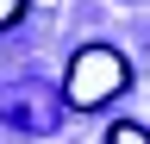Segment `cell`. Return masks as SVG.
<instances>
[{
	"label": "cell",
	"mask_w": 150,
	"mask_h": 144,
	"mask_svg": "<svg viewBox=\"0 0 150 144\" xmlns=\"http://www.w3.org/2000/svg\"><path fill=\"white\" fill-rule=\"evenodd\" d=\"M119 88H131V69L125 57L112 44H88V50H75L69 57V75H63V94L75 113H94V106H106Z\"/></svg>",
	"instance_id": "cell-1"
},
{
	"label": "cell",
	"mask_w": 150,
	"mask_h": 144,
	"mask_svg": "<svg viewBox=\"0 0 150 144\" xmlns=\"http://www.w3.org/2000/svg\"><path fill=\"white\" fill-rule=\"evenodd\" d=\"M106 144H150V132H144V125H112V132H106Z\"/></svg>",
	"instance_id": "cell-2"
},
{
	"label": "cell",
	"mask_w": 150,
	"mask_h": 144,
	"mask_svg": "<svg viewBox=\"0 0 150 144\" xmlns=\"http://www.w3.org/2000/svg\"><path fill=\"white\" fill-rule=\"evenodd\" d=\"M19 13H25V0H0V31H6V25L19 19Z\"/></svg>",
	"instance_id": "cell-3"
}]
</instances>
